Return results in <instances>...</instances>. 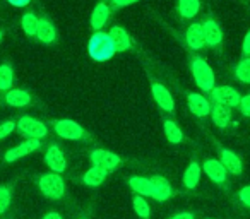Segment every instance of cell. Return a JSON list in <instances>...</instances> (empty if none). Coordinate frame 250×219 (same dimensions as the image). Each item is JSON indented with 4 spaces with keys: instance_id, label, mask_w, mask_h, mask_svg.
<instances>
[{
    "instance_id": "obj_1",
    "label": "cell",
    "mask_w": 250,
    "mask_h": 219,
    "mask_svg": "<svg viewBox=\"0 0 250 219\" xmlns=\"http://www.w3.org/2000/svg\"><path fill=\"white\" fill-rule=\"evenodd\" d=\"M87 53L96 62H106V60H110L117 53V48H115V43L111 40L110 33H104V31L93 33V36L89 38V43H87Z\"/></svg>"
},
{
    "instance_id": "obj_2",
    "label": "cell",
    "mask_w": 250,
    "mask_h": 219,
    "mask_svg": "<svg viewBox=\"0 0 250 219\" xmlns=\"http://www.w3.org/2000/svg\"><path fill=\"white\" fill-rule=\"evenodd\" d=\"M190 70L199 89L204 91V93H211L214 89V72L202 57H192Z\"/></svg>"
},
{
    "instance_id": "obj_3",
    "label": "cell",
    "mask_w": 250,
    "mask_h": 219,
    "mask_svg": "<svg viewBox=\"0 0 250 219\" xmlns=\"http://www.w3.org/2000/svg\"><path fill=\"white\" fill-rule=\"evenodd\" d=\"M113 14H115L113 7L108 4L106 0H98L89 16V26H91V29H93V33L103 31L108 26V22L111 21Z\"/></svg>"
},
{
    "instance_id": "obj_4",
    "label": "cell",
    "mask_w": 250,
    "mask_h": 219,
    "mask_svg": "<svg viewBox=\"0 0 250 219\" xmlns=\"http://www.w3.org/2000/svg\"><path fill=\"white\" fill-rule=\"evenodd\" d=\"M36 41L42 43V45H46V46L57 45V41H59V29H57V24L52 21V18H50L46 12H42V14H40Z\"/></svg>"
},
{
    "instance_id": "obj_5",
    "label": "cell",
    "mask_w": 250,
    "mask_h": 219,
    "mask_svg": "<svg viewBox=\"0 0 250 219\" xmlns=\"http://www.w3.org/2000/svg\"><path fill=\"white\" fill-rule=\"evenodd\" d=\"M40 190L46 195L48 199H60L65 194V185H63V178L59 173L52 171L46 173L40 178Z\"/></svg>"
},
{
    "instance_id": "obj_6",
    "label": "cell",
    "mask_w": 250,
    "mask_h": 219,
    "mask_svg": "<svg viewBox=\"0 0 250 219\" xmlns=\"http://www.w3.org/2000/svg\"><path fill=\"white\" fill-rule=\"evenodd\" d=\"M16 129L26 137H33V139H43L48 134V127L40 120L33 119V117H21L16 123Z\"/></svg>"
},
{
    "instance_id": "obj_7",
    "label": "cell",
    "mask_w": 250,
    "mask_h": 219,
    "mask_svg": "<svg viewBox=\"0 0 250 219\" xmlns=\"http://www.w3.org/2000/svg\"><path fill=\"white\" fill-rule=\"evenodd\" d=\"M53 129H55L57 136L62 137V139H67V140H81L84 136H86V132H84V129L79 125V123L74 122V120H67V119L57 120Z\"/></svg>"
},
{
    "instance_id": "obj_8",
    "label": "cell",
    "mask_w": 250,
    "mask_h": 219,
    "mask_svg": "<svg viewBox=\"0 0 250 219\" xmlns=\"http://www.w3.org/2000/svg\"><path fill=\"white\" fill-rule=\"evenodd\" d=\"M211 98H212L214 103L225 104V106H228V108L240 106V100H242V96L238 94V91L233 89L231 86L214 87V89L211 91Z\"/></svg>"
},
{
    "instance_id": "obj_9",
    "label": "cell",
    "mask_w": 250,
    "mask_h": 219,
    "mask_svg": "<svg viewBox=\"0 0 250 219\" xmlns=\"http://www.w3.org/2000/svg\"><path fill=\"white\" fill-rule=\"evenodd\" d=\"M151 93H153V98L154 101L158 103V106L163 110V112H168L171 113L175 110V101H173V96L171 93L167 89V86L158 80H151Z\"/></svg>"
},
{
    "instance_id": "obj_10",
    "label": "cell",
    "mask_w": 250,
    "mask_h": 219,
    "mask_svg": "<svg viewBox=\"0 0 250 219\" xmlns=\"http://www.w3.org/2000/svg\"><path fill=\"white\" fill-rule=\"evenodd\" d=\"M108 33H110L111 40H113L117 52H130V50L136 46V41H134V38L129 35V31H127L124 26H118V24L110 26Z\"/></svg>"
},
{
    "instance_id": "obj_11",
    "label": "cell",
    "mask_w": 250,
    "mask_h": 219,
    "mask_svg": "<svg viewBox=\"0 0 250 219\" xmlns=\"http://www.w3.org/2000/svg\"><path fill=\"white\" fill-rule=\"evenodd\" d=\"M40 147H42V140L29 137V139H26L24 142H21L19 146L9 149L7 153H5V161H7V163H14V161H18V159H21V158L28 156V154L35 153V151H38Z\"/></svg>"
},
{
    "instance_id": "obj_12",
    "label": "cell",
    "mask_w": 250,
    "mask_h": 219,
    "mask_svg": "<svg viewBox=\"0 0 250 219\" xmlns=\"http://www.w3.org/2000/svg\"><path fill=\"white\" fill-rule=\"evenodd\" d=\"M202 29H204V38H206V46L211 48H218L223 43V29L219 26V22L214 18H208L202 21Z\"/></svg>"
},
{
    "instance_id": "obj_13",
    "label": "cell",
    "mask_w": 250,
    "mask_h": 219,
    "mask_svg": "<svg viewBox=\"0 0 250 219\" xmlns=\"http://www.w3.org/2000/svg\"><path fill=\"white\" fill-rule=\"evenodd\" d=\"M91 163L96 164V166H101L108 171H113L115 168L120 164V158L115 153H110V151L104 149H94L91 151Z\"/></svg>"
},
{
    "instance_id": "obj_14",
    "label": "cell",
    "mask_w": 250,
    "mask_h": 219,
    "mask_svg": "<svg viewBox=\"0 0 250 219\" xmlns=\"http://www.w3.org/2000/svg\"><path fill=\"white\" fill-rule=\"evenodd\" d=\"M185 43L188 45L190 50H202L206 46L204 38V29H202V22H192L187 29H185Z\"/></svg>"
},
{
    "instance_id": "obj_15",
    "label": "cell",
    "mask_w": 250,
    "mask_h": 219,
    "mask_svg": "<svg viewBox=\"0 0 250 219\" xmlns=\"http://www.w3.org/2000/svg\"><path fill=\"white\" fill-rule=\"evenodd\" d=\"M40 14L36 9H28L21 14V29L26 38L36 40V31H38Z\"/></svg>"
},
{
    "instance_id": "obj_16",
    "label": "cell",
    "mask_w": 250,
    "mask_h": 219,
    "mask_svg": "<svg viewBox=\"0 0 250 219\" xmlns=\"http://www.w3.org/2000/svg\"><path fill=\"white\" fill-rule=\"evenodd\" d=\"M45 163L48 164L50 170L55 171V173H62V171L67 168L65 156H63L62 149H60L59 146H55V144H52V146L48 147V151H46Z\"/></svg>"
},
{
    "instance_id": "obj_17",
    "label": "cell",
    "mask_w": 250,
    "mask_h": 219,
    "mask_svg": "<svg viewBox=\"0 0 250 219\" xmlns=\"http://www.w3.org/2000/svg\"><path fill=\"white\" fill-rule=\"evenodd\" d=\"M4 101H5V104H9V106H12V108H26L31 104L33 98L28 91L12 87V89L5 91Z\"/></svg>"
},
{
    "instance_id": "obj_18",
    "label": "cell",
    "mask_w": 250,
    "mask_h": 219,
    "mask_svg": "<svg viewBox=\"0 0 250 219\" xmlns=\"http://www.w3.org/2000/svg\"><path fill=\"white\" fill-rule=\"evenodd\" d=\"M187 104L190 108V112L195 117H208L211 115V103L208 101V98H204L199 93H190L187 96Z\"/></svg>"
},
{
    "instance_id": "obj_19",
    "label": "cell",
    "mask_w": 250,
    "mask_h": 219,
    "mask_svg": "<svg viewBox=\"0 0 250 219\" xmlns=\"http://www.w3.org/2000/svg\"><path fill=\"white\" fill-rule=\"evenodd\" d=\"M151 187H153V192H151V197L158 202L168 200L171 197V185L167 178L163 177H153L151 178Z\"/></svg>"
},
{
    "instance_id": "obj_20",
    "label": "cell",
    "mask_w": 250,
    "mask_h": 219,
    "mask_svg": "<svg viewBox=\"0 0 250 219\" xmlns=\"http://www.w3.org/2000/svg\"><path fill=\"white\" fill-rule=\"evenodd\" d=\"M201 11V0H178L177 2V14L182 21H190L197 18Z\"/></svg>"
},
{
    "instance_id": "obj_21",
    "label": "cell",
    "mask_w": 250,
    "mask_h": 219,
    "mask_svg": "<svg viewBox=\"0 0 250 219\" xmlns=\"http://www.w3.org/2000/svg\"><path fill=\"white\" fill-rule=\"evenodd\" d=\"M204 173L211 178L214 183H223L226 180V173L228 170L225 168V164L218 159H208L204 163Z\"/></svg>"
},
{
    "instance_id": "obj_22",
    "label": "cell",
    "mask_w": 250,
    "mask_h": 219,
    "mask_svg": "<svg viewBox=\"0 0 250 219\" xmlns=\"http://www.w3.org/2000/svg\"><path fill=\"white\" fill-rule=\"evenodd\" d=\"M229 110H231V108L225 106V104H219V103L211 104L212 122H214L218 127H221V129L228 127L229 122H231V112H229Z\"/></svg>"
},
{
    "instance_id": "obj_23",
    "label": "cell",
    "mask_w": 250,
    "mask_h": 219,
    "mask_svg": "<svg viewBox=\"0 0 250 219\" xmlns=\"http://www.w3.org/2000/svg\"><path fill=\"white\" fill-rule=\"evenodd\" d=\"M219 161L225 164V168L229 173H233V175L242 173V161H240V158L236 156L233 151L221 149V153H219Z\"/></svg>"
},
{
    "instance_id": "obj_24",
    "label": "cell",
    "mask_w": 250,
    "mask_h": 219,
    "mask_svg": "<svg viewBox=\"0 0 250 219\" xmlns=\"http://www.w3.org/2000/svg\"><path fill=\"white\" fill-rule=\"evenodd\" d=\"M106 177H108V170L93 164V166L84 173L83 180H84V183L89 185V187H98V185H101L104 180H106Z\"/></svg>"
},
{
    "instance_id": "obj_25",
    "label": "cell",
    "mask_w": 250,
    "mask_h": 219,
    "mask_svg": "<svg viewBox=\"0 0 250 219\" xmlns=\"http://www.w3.org/2000/svg\"><path fill=\"white\" fill-rule=\"evenodd\" d=\"M14 86V69L11 63H0V93L12 89Z\"/></svg>"
},
{
    "instance_id": "obj_26",
    "label": "cell",
    "mask_w": 250,
    "mask_h": 219,
    "mask_svg": "<svg viewBox=\"0 0 250 219\" xmlns=\"http://www.w3.org/2000/svg\"><path fill=\"white\" fill-rule=\"evenodd\" d=\"M199 180H201V166L197 163H190L187 166L184 173V183L187 188H195L199 185Z\"/></svg>"
},
{
    "instance_id": "obj_27",
    "label": "cell",
    "mask_w": 250,
    "mask_h": 219,
    "mask_svg": "<svg viewBox=\"0 0 250 219\" xmlns=\"http://www.w3.org/2000/svg\"><path fill=\"white\" fill-rule=\"evenodd\" d=\"M163 130H165L167 139L170 140L171 144H180L182 140H184V132H182L180 127H178L173 120H165Z\"/></svg>"
},
{
    "instance_id": "obj_28",
    "label": "cell",
    "mask_w": 250,
    "mask_h": 219,
    "mask_svg": "<svg viewBox=\"0 0 250 219\" xmlns=\"http://www.w3.org/2000/svg\"><path fill=\"white\" fill-rule=\"evenodd\" d=\"M129 185L141 195H151V192H153V187H151V178L132 177L129 180Z\"/></svg>"
},
{
    "instance_id": "obj_29",
    "label": "cell",
    "mask_w": 250,
    "mask_h": 219,
    "mask_svg": "<svg viewBox=\"0 0 250 219\" xmlns=\"http://www.w3.org/2000/svg\"><path fill=\"white\" fill-rule=\"evenodd\" d=\"M235 77L243 84H250V57L243 59L235 67Z\"/></svg>"
},
{
    "instance_id": "obj_30",
    "label": "cell",
    "mask_w": 250,
    "mask_h": 219,
    "mask_svg": "<svg viewBox=\"0 0 250 219\" xmlns=\"http://www.w3.org/2000/svg\"><path fill=\"white\" fill-rule=\"evenodd\" d=\"M134 209H136V214L141 218H149L151 207L143 197H134Z\"/></svg>"
},
{
    "instance_id": "obj_31",
    "label": "cell",
    "mask_w": 250,
    "mask_h": 219,
    "mask_svg": "<svg viewBox=\"0 0 250 219\" xmlns=\"http://www.w3.org/2000/svg\"><path fill=\"white\" fill-rule=\"evenodd\" d=\"M11 199H12L11 188L0 187V216L4 214V212L7 211L9 205H11Z\"/></svg>"
},
{
    "instance_id": "obj_32",
    "label": "cell",
    "mask_w": 250,
    "mask_h": 219,
    "mask_svg": "<svg viewBox=\"0 0 250 219\" xmlns=\"http://www.w3.org/2000/svg\"><path fill=\"white\" fill-rule=\"evenodd\" d=\"M106 2L113 7V11L117 12V11L125 9V7H129V5L137 4V2H141V0H106Z\"/></svg>"
},
{
    "instance_id": "obj_33",
    "label": "cell",
    "mask_w": 250,
    "mask_h": 219,
    "mask_svg": "<svg viewBox=\"0 0 250 219\" xmlns=\"http://www.w3.org/2000/svg\"><path fill=\"white\" fill-rule=\"evenodd\" d=\"M14 129H16V122H12V120L0 123V140L5 139L7 136H11V134L14 132Z\"/></svg>"
},
{
    "instance_id": "obj_34",
    "label": "cell",
    "mask_w": 250,
    "mask_h": 219,
    "mask_svg": "<svg viewBox=\"0 0 250 219\" xmlns=\"http://www.w3.org/2000/svg\"><path fill=\"white\" fill-rule=\"evenodd\" d=\"M240 110H242V113L245 117H250V94H247V96H243L240 100Z\"/></svg>"
},
{
    "instance_id": "obj_35",
    "label": "cell",
    "mask_w": 250,
    "mask_h": 219,
    "mask_svg": "<svg viewBox=\"0 0 250 219\" xmlns=\"http://www.w3.org/2000/svg\"><path fill=\"white\" fill-rule=\"evenodd\" d=\"M240 200H242L247 207H250V185L249 187H243L242 190H240Z\"/></svg>"
},
{
    "instance_id": "obj_36",
    "label": "cell",
    "mask_w": 250,
    "mask_h": 219,
    "mask_svg": "<svg viewBox=\"0 0 250 219\" xmlns=\"http://www.w3.org/2000/svg\"><path fill=\"white\" fill-rule=\"evenodd\" d=\"M7 2L12 7H28V5H31L33 0H7Z\"/></svg>"
},
{
    "instance_id": "obj_37",
    "label": "cell",
    "mask_w": 250,
    "mask_h": 219,
    "mask_svg": "<svg viewBox=\"0 0 250 219\" xmlns=\"http://www.w3.org/2000/svg\"><path fill=\"white\" fill-rule=\"evenodd\" d=\"M242 52H243V55L250 57V31L247 33L245 40H243V45H242Z\"/></svg>"
},
{
    "instance_id": "obj_38",
    "label": "cell",
    "mask_w": 250,
    "mask_h": 219,
    "mask_svg": "<svg viewBox=\"0 0 250 219\" xmlns=\"http://www.w3.org/2000/svg\"><path fill=\"white\" fill-rule=\"evenodd\" d=\"M171 219H194V216H192L190 212H180V214L173 216Z\"/></svg>"
},
{
    "instance_id": "obj_39",
    "label": "cell",
    "mask_w": 250,
    "mask_h": 219,
    "mask_svg": "<svg viewBox=\"0 0 250 219\" xmlns=\"http://www.w3.org/2000/svg\"><path fill=\"white\" fill-rule=\"evenodd\" d=\"M43 219H62V216H60L59 212H48Z\"/></svg>"
},
{
    "instance_id": "obj_40",
    "label": "cell",
    "mask_w": 250,
    "mask_h": 219,
    "mask_svg": "<svg viewBox=\"0 0 250 219\" xmlns=\"http://www.w3.org/2000/svg\"><path fill=\"white\" fill-rule=\"evenodd\" d=\"M2 38H4V29H0V41H2Z\"/></svg>"
},
{
    "instance_id": "obj_41",
    "label": "cell",
    "mask_w": 250,
    "mask_h": 219,
    "mask_svg": "<svg viewBox=\"0 0 250 219\" xmlns=\"http://www.w3.org/2000/svg\"><path fill=\"white\" fill-rule=\"evenodd\" d=\"M0 2H2V0H0Z\"/></svg>"
}]
</instances>
